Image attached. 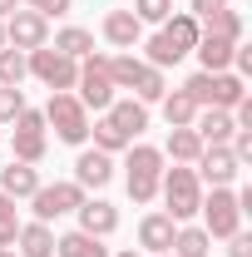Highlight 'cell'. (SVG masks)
<instances>
[{"instance_id": "obj_1", "label": "cell", "mask_w": 252, "mask_h": 257, "mask_svg": "<svg viewBox=\"0 0 252 257\" xmlns=\"http://www.w3.org/2000/svg\"><path fill=\"white\" fill-rule=\"evenodd\" d=\"M198 35H203V30H198V20H193L188 10L168 15V20L158 25V35H149V40H144V55H149L144 64H154V69H168V64H178L183 55H193Z\"/></svg>"}, {"instance_id": "obj_2", "label": "cell", "mask_w": 252, "mask_h": 257, "mask_svg": "<svg viewBox=\"0 0 252 257\" xmlns=\"http://www.w3.org/2000/svg\"><path fill=\"white\" fill-rule=\"evenodd\" d=\"M158 193H163L173 223H188V218H198V208H203V183H198L193 163H173V168H163Z\"/></svg>"}, {"instance_id": "obj_3", "label": "cell", "mask_w": 252, "mask_h": 257, "mask_svg": "<svg viewBox=\"0 0 252 257\" xmlns=\"http://www.w3.org/2000/svg\"><path fill=\"white\" fill-rule=\"evenodd\" d=\"M183 94H188L198 109H237V104L247 99V84H242V74H232V69H222V74L198 69L188 84H183Z\"/></svg>"}, {"instance_id": "obj_4", "label": "cell", "mask_w": 252, "mask_h": 257, "mask_svg": "<svg viewBox=\"0 0 252 257\" xmlns=\"http://www.w3.org/2000/svg\"><path fill=\"white\" fill-rule=\"evenodd\" d=\"M124 188L134 203H154L158 198V178H163V154L154 144H129L124 149Z\"/></svg>"}, {"instance_id": "obj_5", "label": "cell", "mask_w": 252, "mask_h": 257, "mask_svg": "<svg viewBox=\"0 0 252 257\" xmlns=\"http://www.w3.org/2000/svg\"><path fill=\"white\" fill-rule=\"evenodd\" d=\"M45 114V128H55V139L60 144H89V109L74 99V89H60V94H50V104L40 109Z\"/></svg>"}, {"instance_id": "obj_6", "label": "cell", "mask_w": 252, "mask_h": 257, "mask_svg": "<svg viewBox=\"0 0 252 257\" xmlns=\"http://www.w3.org/2000/svg\"><path fill=\"white\" fill-rule=\"evenodd\" d=\"M74 89H79V104L84 109H109L114 99H119V89H114V74H109V55H84L79 60V79H74Z\"/></svg>"}, {"instance_id": "obj_7", "label": "cell", "mask_w": 252, "mask_h": 257, "mask_svg": "<svg viewBox=\"0 0 252 257\" xmlns=\"http://www.w3.org/2000/svg\"><path fill=\"white\" fill-rule=\"evenodd\" d=\"M25 64H30V74L45 84V89H50V94L74 89V79H79V60L60 55L55 45H40V50H30V55H25Z\"/></svg>"}, {"instance_id": "obj_8", "label": "cell", "mask_w": 252, "mask_h": 257, "mask_svg": "<svg viewBox=\"0 0 252 257\" xmlns=\"http://www.w3.org/2000/svg\"><path fill=\"white\" fill-rule=\"evenodd\" d=\"M10 124H15L10 128V144H15V159L20 163H40L45 154H50V128H45V114H40V109L25 104Z\"/></svg>"}, {"instance_id": "obj_9", "label": "cell", "mask_w": 252, "mask_h": 257, "mask_svg": "<svg viewBox=\"0 0 252 257\" xmlns=\"http://www.w3.org/2000/svg\"><path fill=\"white\" fill-rule=\"evenodd\" d=\"M84 203V188L69 178V183H40V188L30 193V208H35V223H55V218H64V213H74Z\"/></svg>"}, {"instance_id": "obj_10", "label": "cell", "mask_w": 252, "mask_h": 257, "mask_svg": "<svg viewBox=\"0 0 252 257\" xmlns=\"http://www.w3.org/2000/svg\"><path fill=\"white\" fill-rule=\"evenodd\" d=\"M198 213H203V232L208 237H232L242 227V208H237V193L232 188H213Z\"/></svg>"}, {"instance_id": "obj_11", "label": "cell", "mask_w": 252, "mask_h": 257, "mask_svg": "<svg viewBox=\"0 0 252 257\" xmlns=\"http://www.w3.org/2000/svg\"><path fill=\"white\" fill-rule=\"evenodd\" d=\"M5 45L10 50H40V45H50V20L40 15V10H15V15H5Z\"/></svg>"}, {"instance_id": "obj_12", "label": "cell", "mask_w": 252, "mask_h": 257, "mask_svg": "<svg viewBox=\"0 0 252 257\" xmlns=\"http://www.w3.org/2000/svg\"><path fill=\"white\" fill-rule=\"evenodd\" d=\"M193 173H198V183H213V188H227L237 173H242V163L232 159V149L227 144H208L198 163H193Z\"/></svg>"}, {"instance_id": "obj_13", "label": "cell", "mask_w": 252, "mask_h": 257, "mask_svg": "<svg viewBox=\"0 0 252 257\" xmlns=\"http://www.w3.org/2000/svg\"><path fill=\"white\" fill-rule=\"evenodd\" d=\"M74 213H79V232H89V237H109V232H119V208L104 203V198H84Z\"/></svg>"}, {"instance_id": "obj_14", "label": "cell", "mask_w": 252, "mask_h": 257, "mask_svg": "<svg viewBox=\"0 0 252 257\" xmlns=\"http://www.w3.org/2000/svg\"><path fill=\"white\" fill-rule=\"evenodd\" d=\"M114 178V154H99V149H84L74 159V183L79 188H104Z\"/></svg>"}, {"instance_id": "obj_15", "label": "cell", "mask_w": 252, "mask_h": 257, "mask_svg": "<svg viewBox=\"0 0 252 257\" xmlns=\"http://www.w3.org/2000/svg\"><path fill=\"white\" fill-rule=\"evenodd\" d=\"M104 40H109L114 50H134V45L144 40L139 15H134V10H109V15H104Z\"/></svg>"}, {"instance_id": "obj_16", "label": "cell", "mask_w": 252, "mask_h": 257, "mask_svg": "<svg viewBox=\"0 0 252 257\" xmlns=\"http://www.w3.org/2000/svg\"><path fill=\"white\" fill-rule=\"evenodd\" d=\"M173 232H178V223H173L168 213H149V218L139 223V247L158 257V252H168V247H173Z\"/></svg>"}, {"instance_id": "obj_17", "label": "cell", "mask_w": 252, "mask_h": 257, "mask_svg": "<svg viewBox=\"0 0 252 257\" xmlns=\"http://www.w3.org/2000/svg\"><path fill=\"white\" fill-rule=\"evenodd\" d=\"M40 188V173H35V163H20V159H10L5 168H0V193L5 198H30V193Z\"/></svg>"}, {"instance_id": "obj_18", "label": "cell", "mask_w": 252, "mask_h": 257, "mask_svg": "<svg viewBox=\"0 0 252 257\" xmlns=\"http://www.w3.org/2000/svg\"><path fill=\"white\" fill-rule=\"evenodd\" d=\"M104 114H109V119H114V124L129 134V144H134V139H139V134L149 128V104H139L134 94H129V99H114V104H109Z\"/></svg>"}, {"instance_id": "obj_19", "label": "cell", "mask_w": 252, "mask_h": 257, "mask_svg": "<svg viewBox=\"0 0 252 257\" xmlns=\"http://www.w3.org/2000/svg\"><path fill=\"white\" fill-rule=\"evenodd\" d=\"M232 109H198V119H193V134L203 139V144H227L232 139Z\"/></svg>"}, {"instance_id": "obj_20", "label": "cell", "mask_w": 252, "mask_h": 257, "mask_svg": "<svg viewBox=\"0 0 252 257\" xmlns=\"http://www.w3.org/2000/svg\"><path fill=\"white\" fill-rule=\"evenodd\" d=\"M15 247H20L15 257H55V232H50V223H20Z\"/></svg>"}, {"instance_id": "obj_21", "label": "cell", "mask_w": 252, "mask_h": 257, "mask_svg": "<svg viewBox=\"0 0 252 257\" xmlns=\"http://www.w3.org/2000/svg\"><path fill=\"white\" fill-rule=\"evenodd\" d=\"M232 50H237V45H227V40H218V35H198V45H193V55L203 60V69H208V74L232 69Z\"/></svg>"}, {"instance_id": "obj_22", "label": "cell", "mask_w": 252, "mask_h": 257, "mask_svg": "<svg viewBox=\"0 0 252 257\" xmlns=\"http://www.w3.org/2000/svg\"><path fill=\"white\" fill-rule=\"evenodd\" d=\"M208 144L193 134V128H168V144L158 149L163 159H173V163H198V154H203Z\"/></svg>"}, {"instance_id": "obj_23", "label": "cell", "mask_w": 252, "mask_h": 257, "mask_svg": "<svg viewBox=\"0 0 252 257\" xmlns=\"http://www.w3.org/2000/svg\"><path fill=\"white\" fill-rule=\"evenodd\" d=\"M55 257H109V247H104V237H89V232H64V237H55Z\"/></svg>"}, {"instance_id": "obj_24", "label": "cell", "mask_w": 252, "mask_h": 257, "mask_svg": "<svg viewBox=\"0 0 252 257\" xmlns=\"http://www.w3.org/2000/svg\"><path fill=\"white\" fill-rule=\"evenodd\" d=\"M168 252H173V257H208V252H213V237H208L203 227H193V223H178Z\"/></svg>"}, {"instance_id": "obj_25", "label": "cell", "mask_w": 252, "mask_h": 257, "mask_svg": "<svg viewBox=\"0 0 252 257\" xmlns=\"http://www.w3.org/2000/svg\"><path fill=\"white\" fill-rule=\"evenodd\" d=\"M89 139H94L99 154H124V149H129V134L114 124L109 114H104V119H89Z\"/></svg>"}, {"instance_id": "obj_26", "label": "cell", "mask_w": 252, "mask_h": 257, "mask_svg": "<svg viewBox=\"0 0 252 257\" xmlns=\"http://www.w3.org/2000/svg\"><path fill=\"white\" fill-rule=\"evenodd\" d=\"M158 104H163V119H168V128H193V119H198V104H193L183 89H168Z\"/></svg>"}, {"instance_id": "obj_27", "label": "cell", "mask_w": 252, "mask_h": 257, "mask_svg": "<svg viewBox=\"0 0 252 257\" xmlns=\"http://www.w3.org/2000/svg\"><path fill=\"white\" fill-rule=\"evenodd\" d=\"M55 50L69 60H84V55H94V35L84 25H64V30H55Z\"/></svg>"}, {"instance_id": "obj_28", "label": "cell", "mask_w": 252, "mask_h": 257, "mask_svg": "<svg viewBox=\"0 0 252 257\" xmlns=\"http://www.w3.org/2000/svg\"><path fill=\"white\" fill-rule=\"evenodd\" d=\"M198 30L218 35V40H227V45H242V15H237V10H218V15L198 20Z\"/></svg>"}, {"instance_id": "obj_29", "label": "cell", "mask_w": 252, "mask_h": 257, "mask_svg": "<svg viewBox=\"0 0 252 257\" xmlns=\"http://www.w3.org/2000/svg\"><path fill=\"white\" fill-rule=\"evenodd\" d=\"M129 94L139 99V104H158V99L168 94V79H163V69H154V64H144L139 69V79H134V89Z\"/></svg>"}, {"instance_id": "obj_30", "label": "cell", "mask_w": 252, "mask_h": 257, "mask_svg": "<svg viewBox=\"0 0 252 257\" xmlns=\"http://www.w3.org/2000/svg\"><path fill=\"white\" fill-rule=\"evenodd\" d=\"M30 74V64H25V50H10V45H0V84L5 89H20V79Z\"/></svg>"}, {"instance_id": "obj_31", "label": "cell", "mask_w": 252, "mask_h": 257, "mask_svg": "<svg viewBox=\"0 0 252 257\" xmlns=\"http://www.w3.org/2000/svg\"><path fill=\"white\" fill-rule=\"evenodd\" d=\"M139 69L144 60H134V55H109V74H114V89H134V79H139Z\"/></svg>"}, {"instance_id": "obj_32", "label": "cell", "mask_w": 252, "mask_h": 257, "mask_svg": "<svg viewBox=\"0 0 252 257\" xmlns=\"http://www.w3.org/2000/svg\"><path fill=\"white\" fill-rule=\"evenodd\" d=\"M15 232H20V208L15 198L0 193V247H15Z\"/></svg>"}, {"instance_id": "obj_33", "label": "cell", "mask_w": 252, "mask_h": 257, "mask_svg": "<svg viewBox=\"0 0 252 257\" xmlns=\"http://www.w3.org/2000/svg\"><path fill=\"white\" fill-rule=\"evenodd\" d=\"M134 15H139V25H163L173 15V0H134Z\"/></svg>"}, {"instance_id": "obj_34", "label": "cell", "mask_w": 252, "mask_h": 257, "mask_svg": "<svg viewBox=\"0 0 252 257\" xmlns=\"http://www.w3.org/2000/svg\"><path fill=\"white\" fill-rule=\"evenodd\" d=\"M20 109H25V89H5L0 84V124H10Z\"/></svg>"}, {"instance_id": "obj_35", "label": "cell", "mask_w": 252, "mask_h": 257, "mask_svg": "<svg viewBox=\"0 0 252 257\" xmlns=\"http://www.w3.org/2000/svg\"><path fill=\"white\" fill-rule=\"evenodd\" d=\"M25 10H40L45 20H55V15H69V0H20Z\"/></svg>"}, {"instance_id": "obj_36", "label": "cell", "mask_w": 252, "mask_h": 257, "mask_svg": "<svg viewBox=\"0 0 252 257\" xmlns=\"http://www.w3.org/2000/svg\"><path fill=\"white\" fill-rule=\"evenodd\" d=\"M227 257H252V237L242 232V227H237V232L227 237Z\"/></svg>"}, {"instance_id": "obj_37", "label": "cell", "mask_w": 252, "mask_h": 257, "mask_svg": "<svg viewBox=\"0 0 252 257\" xmlns=\"http://www.w3.org/2000/svg\"><path fill=\"white\" fill-rule=\"evenodd\" d=\"M218 10H227V0H193V20H208V15H218Z\"/></svg>"}, {"instance_id": "obj_38", "label": "cell", "mask_w": 252, "mask_h": 257, "mask_svg": "<svg viewBox=\"0 0 252 257\" xmlns=\"http://www.w3.org/2000/svg\"><path fill=\"white\" fill-rule=\"evenodd\" d=\"M232 64H237V74H252V50L237 45V50H232Z\"/></svg>"}, {"instance_id": "obj_39", "label": "cell", "mask_w": 252, "mask_h": 257, "mask_svg": "<svg viewBox=\"0 0 252 257\" xmlns=\"http://www.w3.org/2000/svg\"><path fill=\"white\" fill-rule=\"evenodd\" d=\"M15 10H20V0H0V20H5V15H15Z\"/></svg>"}, {"instance_id": "obj_40", "label": "cell", "mask_w": 252, "mask_h": 257, "mask_svg": "<svg viewBox=\"0 0 252 257\" xmlns=\"http://www.w3.org/2000/svg\"><path fill=\"white\" fill-rule=\"evenodd\" d=\"M109 257H139V252H134V247H124V252H109Z\"/></svg>"}, {"instance_id": "obj_41", "label": "cell", "mask_w": 252, "mask_h": 257, "mask_svg": "<svg viewBox=\"0 0 252 257\" xmlns=\"http://www.w3.org/2000/svg\"><path fill=\"white\" fill-rule=\"evenodd\" d=\"M0 257H15V247H0Z\"/></svg>"}, {"instance_id": "obj_42", "label": "cell", "mask_w": 252, "mask_h": 257, "mask_svg": "<svg viewBox=\"0 0 252 257\" xmlns=\"http://www.w3.org/2000/svg\"><path fill=\"white\" fill-rule=\"evenodd\" d=\"M0 45H5V20H0Z\"/></svg>"}, {"instance_id": "obj_43", "label": "cell", "mask_w": 252, "mask_h": 257, "mask_svg": "<svg viewBox=\"0 0 252 257\" xmlns=\"http://www.w3.org/2000/svg\"><path fill=\"white\" fill-rule=\"evenodd\" d=\"M158 257H173V252H158Z\"/></svg>"}]
</instances>
